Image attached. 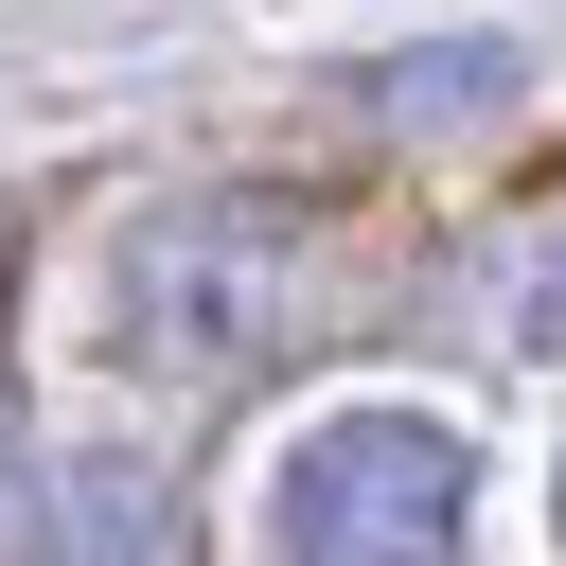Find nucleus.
Wrapping results in <instances>:
<instances>
[{
  "instance_id": "obj_1",
  "label": "nucleus",
  "mask_w": 566,
  "mask_h": 566,
  "mask_svg": "<svg viewBox=\"0 0 566 566\" xmlns=\"http://www.w3.org/2000/svg\"><path fill=\"white\" fill-rule=\"evenodd\" d=\"M318 301H336V265H318V212H301V195L212 177V195H159V212L124 230V354L177 371V389L283 371V354L318 336Z\"/></svg>"
},
{
  "instance_id": "obj_2",
  "label": "nucleus",
  "mask_w": 566,
  "mask_h": 566,
  "mask_svg": "<svg viewBox=\"0 0 566 566\" xmlns=\"http://www.w3.org/2000/svg\"><path fill=\"white\" fill-rule=\"evenodd\" d=\"M478 442L442 407H336L283 460V566H460Z\"/></svg>"
},
{
  "instance_id": "obj_3",
  "label": "nucleus",
  "mask_w": 566,
  "mask_h": 566,
  "mask_svg": "<svg viewBox=\"0 0 566 566\" xmlns=\"http://www.w3.org/2000/svg\"><path fill=\"white\" fill-rule=\"evenodd\" d=\"M35 566H195V495L142 442H71L35 478Z\"/></svg>"
},
{
  "instance_id": "obj_4",
  "label": "nucleus",
  "mask_w": 566,
  "mask_h": 566,
  "mask_svg": "<svg viewBox=\"0 0 566 566\" xmlns=\"http://www.w3.org/2000/svg\"><path fill=\"white\" fill-rule=\"evenodd\" d=\"M513 336L566 354V230H531V283H513Z\"/></svg>"
},
{
  "instance_id": "obj_5",
  "label": "nucleus",
  "mask_w": 566,
  "mask_h": 566,
  "mask_svg": "<svg viewBox=\"0 0 566 566\" xmlns=\"http://www.w3.org/2000/svg\"><path fill=\"white\" fill-rule=\"evenodd\" d=\"M35 531V478H18V424H0V548Z\"/></svg>"
}]
</instances>
